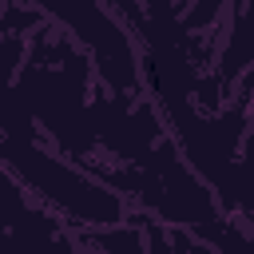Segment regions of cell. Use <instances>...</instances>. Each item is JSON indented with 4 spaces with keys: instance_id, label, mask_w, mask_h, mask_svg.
Returning a JSON list of instances; mask_svg holds the SVG:
<instances>
[{
    "instance_id": "1",
    "label": "cell",
    "mask_w": 254,
    "mask_h": 254,
    "mask_svg": "<svg viewBox=\"0 0 254 254\" xmlns=\"http://www.w3.org/2000/svg\"><path fill=\"white\" fill-rule=\"evenodd\" d=\"M0 167L12 171L40 202L60 210L71 230L111 226L131 214V202L91 175L83 163L44 147V135H4L0 131Z\"/></svg>"
},
{
    "instance_id": "2",
    "label": "cell",
    "mask_w": 254,
    "mask_h": 254,
    "mask_svg": "<svg viewBox=\"0 0 254 254\" xmlns=\"http://www.w3.org/2000/svg\"><path fill=\"white\" fill-rule=\"evenodd\" d=\"M28 8H40L56 24L67 28V36L91 56L99 87L115 95H139L143 91V67L139 52L123 28V20L103 0H20Z\"/></svg>"
},
{
    "instance_id": "3",
    "label": "cell",
    "mask_w": 254,
    "mask_h": 254,
    "mask_svg": "<svg viewBox=\"0 0 254 254\" xmlns=\"http://www.w3.org/2000/svg\"><path fill=\"white\" fill-rule=\"evenodd\" d=\"M20 242H64L75 246V230L60 210L40 202L12 171L0 167V246Z\"/></svg>"
},
{
    "instance_id": "4",
    "label": "cell",
    "mask_w": 254,
    "mask_h": 254,
    "mask_svg": "<svg viewBox=\"0 0 254 254\" xmlns=\"http://www.w3.org/2000/svg\"><path fill=\"white\" fill-rule=\"evenodd\" d=\"M250 67H254V0H230V32L210 71L222 83V91L234 95V83Z\"/></svg>"
},
{
    "instance_id": "5",
    "label": "cell",
    "mask_w": 254,
    "mask_h": 254,
    "mask_svg": "<svg viewBox=\"0 0 254 254\" xmlns=\"http://www.w3.org/2000/svg\"><path fill=\"white\" fill-rule=\"evenodd\" d=\"M238 218H242V222H246V226L254 230V210H246V214H238Z\"/></svg>"
}]
</instances>
